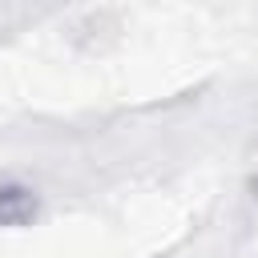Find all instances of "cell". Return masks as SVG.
I'll return each instance as SVG.
<instances>
[{"label": "cell", "instance_id": "cell-1", "mask_svg": "<svg viewBox=\"0 0 258 258\" xmlns=\"http://www.w3.org/2000/svg\"><path fill=\"white\" fill-rule=\"evenodd\" d=\"M36 218V194L28 185H0V226H24Z\"/></svg>", "mask_w": 258, "mask_h": 258}]
</instances>
